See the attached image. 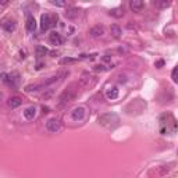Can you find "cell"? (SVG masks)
<instances>
[{
    "instance_id": "obj_10",
    "label": "cell",
    "mask_w": 178,
    "mask_h": 178,
    "mask_svg": "<svg viewBox=\"0 0 178 178\" xmlns=\"http://www.w3.org/2000/svg\"><path fill=\"white\" fill-rule=\"evenodd\" d=\"M49 39L53 45H61V42H63V38H61L60 34H57V32H51L49 35Z\"/></svg>"
},
{
    "instance_id": "obj_22",
    "label": "cell",
    "mask_w": 178,
    "mask_h": 178,
    "mask_svg": "<svg viewBox=\"0 0 178 178\" xmlns=\"http://www.w3.org/2000/svg\"><path fill=\"white\" fill-rule=\"evenodd\" d=\"M157 6H160V7H168L170 2H160V3H157Z\"/></svg>"
},
{
    "instance_id": "obj_6",
    "label": "cell",
    "mask_w": 178,
    "mask_h": 178,
    "mask_svg": "<svg viewBox=\"0 0 178 178\" xmlns=\"http://www.w3.org/2000/svg\"><path fill=\"white\" fill-rule=\"evenodd\" d=\"M84 116H85V109L84 107H75L71 111V117H73V120H75V121L82 120Z\"/></svg>"
},
{
    "instance_id": "obj_7",
    "label": "cell",
    "mask_w": 178,
    "mask_h": 178,
    "mask_svg": "<svg viewBox=\"0 0 178 178\" xmlns=\"http://www.w3.org/2000/svg\"><path fill=\"white\" fill-rule=\"evenodd\" d=\"M89 34H90V36L92 38H102L103 34H105V28L100 27V25H96V27L90 28Z\"/></svg>"
},
{
    "instance_id": "obj_29",
    "label": "cell",
    "mask_w": 178,
    "mask_h": 178,
    "mask_svg": "<svg viewBox=\"0 0 178 178\" xmlns=\"http://www.w3.org/2000/svg\"><path fill=\"white\" fill-rule=\"evenodd\" d=\"M3 98H4V96H3V93H2V92H0V103H2V102H3Z\"/></svg>"
},
{
    "instance_id": "obj_5",
    "label": "cell",
    "mask_w": 178,
    "mask_h": 178,
    "mask_svg": "<svg viewBox=\"0 0 178 178\" xmlns=\"http://www.w3.org/2000/svg\"><path fill=\"white\" fill-rule=\"evenodd\" d=\"M50 27H54L53 22H51V15L50 14L42 15V18H40V28H42V31H47Z\"/></svg>"
},
{
    "instance_id": "obj_23",
    "label": "cell",
    "mask_w": 178,
    "mask_h": 178,
    "mask_svg": "<svg viewBox=\"0 0 178 178\" xmlns=\"http://www.w3.org/2000/svg\"><path fill=\"white\" fill-rule=\"evenodd\" d=\"M177 71H178V68L175 67V68L173 70V74H171V77H173V81H174V82L177 81Z\"/></svg>"
},
{
    "instance_id": "obj_4",
    "label": "cell",
    "mask_w": 178,
    "mask_h": 178,
    "mask_svg": "<svg viewBox=\"0 0 178 178\" xmlns=\"http://www.w3.org/2000/svg\"><path fill=\"white\" fill-rule=\"evenodd\" d=\"M60 128H61V124H60V121L57 118H49V120H47L46 129L49 132H51V134H56L57 131H60Z\"/></svg>"
},
{
    "instance_id": "obj_9",
    "label": "cell",
    "mask_w": 178,
    "mask_h": 178,
    "mask_svg": "<svg viewBox=\"0 0 178 178\" xmlns=\"http://www.w3.org/2000/svg\"><path fill=\"white\" fill-rule=\"evenodd\" d=\"M35 116H36V109L34 107V106H31V107H27L24 110V117L27 120H32L35 118Z\"/></svg>"
},
{
    "instance_id": "obj_18",
    "label": "cell",
    "mask_w": 178,
    "mask_h": 178,
    "mask_svg": "<svg viewBox=\"0 0 178 178\" xmlns=\"http://www.w3.org/2000/svg\"><path fill=\"white\" fill-rule=\"evenodd\" d=\"M3 27H4V31L6 32H13V31L15 30V22L8 20V21L4 22V25H3Z\"/></svg>"
},
{
    "instance_id": "obj_1",
    "label": "cell",
    "mask_w": 178,
    "mask_h": 178,
    "mask_svg": "<svg viewBox=\"0 0 178 178\" xmlns=\"http://www.w3.org/2000/svg\"><path fill=\"white\" fill-rule=\"evenodd\" d=\"M120 122V118L116 113H106L99 117V124L106 128H114Z\"/></svg>"
},
{
    "instance_id": "obj_20",
    "label": "cell",
    "mask_w": 178,
    "mask_h": 178,
    "mask_svg": "<svg viewBox=\"0 0 178 178\" xmlns=\"http://www.w3.org/2000/svg\"><path fill=\"white\" fill-rule=\"evenodd\" d=\"M75 61V59H71V57H66V59H63L60 61L61 64H70V63H74Z\"/></svg>"
},
{
    "instance_id": "obj_13",
    "label": "cell",
    "mask_w": 178,
    "mask_h": 178,
    "mask_svg": "<svg viewBox=\"0 0 178 178\" xmlns=\"http://www.w3.org/2000/svg\"><path fill=\"white\" fill-rule=\"evenodd\" d=\"M8 106H10L11 109H15V107H18V106L21 105V99L18 98V96H13V98L8 99Z\"/></svg>"
},
{
    "instance_id": "obj_2",
    "label": "cell",
    "mask_w": 178,
    "mask_h": 178,
    "mask_svg": "<svg viewBox=\"0 0 178 178\" xmlns=\"http://www.w3.org/2000/svg\"><path fill=\"white\" fill-rule=\"evenodd\" d=\"M77 98V90L74 89V86H70V88H67L66 90H64L63 93L60 95V106H63V105H67V103H70V102H74Z\"/></svg>"
},
{
    "instance_id": "obj_17",
    "label": "cell",
    "mask_w": 178,
    "mask_h": 178,
    "mask_svg": "<svg viewBox=\"0 0 178 178\" xmlns=\"http://www.w3.org/2000/svg\"><path fill=\"white\" fill-rule=\"evenodd\" d=\"M79 14V11L77 10V8H68V10L66 11V17L70 18V20H74V18H77Z\"/></svg>"
},
{
    "instance_id": "obj_8",
    "label": "cell",
    "mask_w": 178,
    "mask_h": 178,
    "mask_svg": "<svg viewBox=\"0 0 178 178\" xmlns=\"http://www.w3.org/2000/svg\"><path fill=\"white\" fill-rule=\"evenodd\" d=\"M129 7L134 11H141L142 8L145 7V3L142 2V0H131V2H129Z\"/></svg>"
},
{
    "instance_id": "obj_12",
    "label": "cell",
    "mask_w": 178,
    "mask_h": 178,
    "mask_svg": "<svg viewBox=\"0 0 178 178\" xmlns=\"http://www.w3.org/2000/svg\"><path fill=\"white\" fill-rule=\"evenodd\" d=\"M110 32H111V35H113V36H114V38H117V39H118V38L121 36V34H122V30L118 27V25L113 24L111 27H110Z\"/></svg>"
},
{
    "instance_id": "obj_30",
    "label": "cell",
    "mask_w": 178,
    "mask_h": 178,
    "mask_svg": "<svg viewBox=\"0 0 178 178\" xmlns=\"http://www.w3.org/2000/svg\"><path fill=\"white\" fill-rule=\"evenodd\" d=\"M0 4H3V6H6V4H7V2H4V0H3V2H0Z\"/></svg>"
},
{
    "instance_id": "obj_3",
    "label": "cell",
    "mask_w": 178,
    "mask_h": 178,
    "mask_svg": "<svg viewBox=\"0 0 178 178\" xmlns=\"http://www.w3.org/2000/svg\"><path fill=\"white\" fill-rule=\"evenodd\" d=\"M96 77L90 75L89 73H82V75H81V79H79V84L84 86V88H92L93 85L96 84Z\"/></svg>"
},
{
    "instance_id": "obj_27",
    "label": "cell",
    "mask_w": 178,
    "mask_h": 178,
    "mask_svg": "<svg viewBox=\"0 0 178 178\" xmlns=\"http://www.w3.org/2000/svg\"><path fill=\"white\" fill-rule=\"evenodd\" d=\"M103 60H105V61H109V60H110V57H109V54H106V56H105V57H103Z\"/></svg>"
},
{
    "instance_id": "obj_21",
    "label": "cell",
    "mask_w": 178,
    "mask_h": 178,
    "mask_svg": "<svg viewBox=\"0 0 178 178\" xmlns=\"http://www.w3.org/2000/svg\"><path fill=\"white\" fill-rule=\"evenodd\" d=\"M51 95H53V89H49L46 93H43V99H49Z\"/></svg>"
},
{
    "instance_id": "obj_24",
    "label": "cell",
    "mask_w": 178,
    "mask_h": 178,
    "mask_svg": "<svg viewBox=\"0 0 178 178\" xmlns=\"http://www.w3.org/2000/svg\"><path fill=\"white\" fill-rule=\"evenodd\" d=\"M51 3H53L54 6H59V7H64V6H66L64 2H51Z\"/></svg>"
},
{
    "instance_id": "obj_15",
    "label": "cell",
    "mask_w": 178,
    "mask_h": 178,
    "mask_svg": "<svg viewBox=\"0 0 178 178\" xmlns=\"http://www.w3.org/2000/svg\"><path fill=\"white\" fill-rule=\"evenodd\" d=\"M106 96L110 99V100H114L118 98V89L117 88H110L107 92H106Z\"/></svg>"
},
{
    "instance_id": "obj_19",
    "label": "cell",
    "mask_w": 178,
    "mask_h": 178,
    "mask_svg": "<svg viewBox=\"0 0 178 178\" xmlns=\"http://www.w3.org/2000/svg\"><path fill=\"white\" fill-rule=\"evenodd\" d=\"M46 53H47V49L45 46H38L36 47V56L38 57H43Z\"/></svg>"
},
{
    "instance_id": "obj_14",
    "label": "cell",
    "mask_w": 178,
    "mask_h": 178,
    "mask_svg": "<svg viewBox=\"0 0 178 178\" xmlns=\"http://www.w3.org/2000/svg\"><path fill=\"white\" fill-rule=\"evenodd\" d=\"M43 88H45L43 82H40V84H34V85H28L27 88H25V90H27V92H36V90L43 89Z\"/></svg>"
},
{
    "instance_id": "obj_11",
    "label": "cell",
    "mask_w": 178,
    "mask_h": 178,
    "mask_svg": "<svg viewBox=\"0 0 178 178\" xmlns=\"http://www.w3.org/2000/svg\"><path fill=\"white\" fill-rule=\"evenodd\" d=\"M27 30L30 32H34L36 30V21H35V18L32 17V15H30V17L27 18Z\"/></svg>"
},
{
    "instance_id": "obj_26",
    "label": "cell",
    "mask_w": 178,
    "mask_h": 178,
    "mask_svg": "<svg viewBox=\"0 0 178 178\" xmlns=\"http://www.w3.org/2000/svg\"><path fill=\"white\" fill-rule=\"evenodd\" d=\"M163 64H164V63H163V61H161V60H160V61H157V64H156V66L159 67V68H160V67H161V66H163Z\"/></svg>"
},
{
    "instance_id": "obj_28",
    "label": "cell",
    "mask_w": 178,
    "mask_h": 178,
    "mask_svg": "<svg viewBox=\"0 0 178 178\" xmlns=\"http://www.w3.org/2000/svg\"><path fill=\"white\" fill-rule=\"evenodd\" d=\"M42 67H43V64H42V63H39V64H38V66H36V70H40Z\"/></svg>"
},
{
    "instance_id": "obj_25",
    "label": "cell",
    "mask_w": 178,
    "mask_h": 178,
    "mask_svg": "<svg viewBox=\"0 0 178 178\" xmlns=\"http://www.w3.org/2000/svg\"><path fill=\"white\" fill-rule=\"evenodd\" d=\"M93 70L95 71H105L106 68H105V66H95L93 67Z\"/></svg>"
},
{
    "instance_id": "obj_16",
    "label": "cell",
    "mask_w": 178,
    "mask_h": 178,
    "mask_svg": "<svg viewBox=\"0 0 178 178\" xmlns=\"http://www.w3.org/2000/svg\"><path fill=\"white\" fill-rule=\"evenodd\" d=\"M110 15H113V17H116V18H121L122 15H124V8H121V7L113 8V10L110 11Z\"/></svg>"
}]
</instances>
